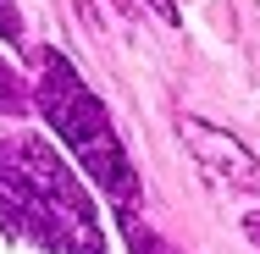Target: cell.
Instances as JSON below:
<instances>
[{
	"instance_id": "cell-2",
	"label": "cell",
	"mask_w": 260,
	"mask_h": 254,
	"mask_svg": "<svg viewBox=\"0 0 260 254\" xmlns=\"http://www.w3.org/2000/svg\"><path fill=\"white\" fill-rule=\"evenodd\" d=\"M39 111L55 133L67 138V150L78 155V166L89 171V183L105 199L122 204V215H139V177H133V155L122 150L105 105L83 89V78L72 72V61L61 50L39 55Z\"/></svg>"
},
{
	"instance_id": "cell-1",
	"label": "cell",
	"mask_w": 260,
	"mask_h": 254,
	"mask_svg": "<svg viewBox=\"0 0 260 254\" xmlns=\"http://www.w3.org/2000/svg\"><path fill=\"white\" fill-rule=\"evenodd\" d=\"M0 232L50 254H105L100 215L67 160L34 138H0Z\"/></svg>"
},
{
	"instance_id": "cell-4",
	"label": "cell",
	"mask_w": 260,
	"mask_h": 254,
	"mask_svg": "<svg viewBox=\"0 0 260 254\" xmlns=\"http://www.w3.org/2000/svg\"><path fill=\"white\" fill-rule=\"evenodd\" d=\"M122 232L133 238V254H172V249H166V243L155 238V232H150V227L139 221V215H122Z\"/></svg>"
},
{
	"instance_id": "cell-6",
	"label": "cell",
	"mask_w": 260,
	"mask_h": 254,
	"mask_svg": "<svg viewBox=\"0 0 260 254\" xmlns=\"http://www.w3.org/2000/svg\"><path fill=\"white\" fill-rule=\"evenodd\" d=\"M0 39H6V45H17V39H22V17H17V6H11V0H0Z\"/></svg>"
},
{
	"instance_id": "cell-3",
	"label": "cell",
	"mask_w": 260,
	"mask_h": 254,
	"mask_svg": "<svg viewBox=\"0 0 260 254\" xmlns=\"http://www.w3.org/2000/svg\"><path fill=\"white\" fill-rule=\"evenodd\" d=\"M177 138H183L188 155H194L205 171H216V177H233V183H249V177H255V155L244 150L233 133L210 127L200 116H177Z\"/></svg>"
},
{
	"instance_id": "cell-8",
	"label": "cell",
	"mask_w": 260,
	"mask_h": 254,
	"mask_svg": "<svg viewBox=\"0 0 260 254\" xmlns=\"http://www.w3.org/2000/svg\"><path fill=\"white\" fill-rule=\"evenodd\" d=\"M244 232H249V238L260 243V210H249V215H244Z\"/></svg>"
},
{
	"instance_id": "cell-7",
	"label": "cell",
	"mask_w": 260,
	"mask_h": 254,
	"mask_svg": "<svg viewBox=\"0 0 260 254\" xmlns=\"http://www.w3.org/2000/svg\"><path fill=\"white\" fill-rule=\"evenodd\" d=\"M150 6H155V11L166 17V22H177V0H150Z\"/></svg>"
},
{
	"instance_id": "cell-5",
	"label": "cell",
	"mask_w": 260,
	"mask_h": 254,
	"mask_svg": "<svg viewBox=\"0 0 260 254\" xmlns=\"http://www.w3.org/2000/svg\"><path fill=\"white\" fill-rule=\"evenodd\" d=\"M22 105V89H17V72L0 61V111H17Z\"/></svg>"
}]
</instances>
